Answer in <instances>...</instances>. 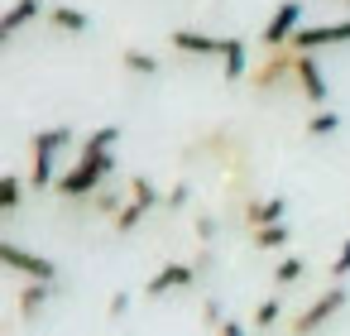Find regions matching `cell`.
Returning <instances> with one entry per match:
<instances>
[{
  "label": "cell",
  "instance_id": "cell-1",
  "mask_svg": "<svg viewBox=\"0 0 350 336\" xmlns=\"http://www.w3.org/2000/svg\"><path fill=\"white\" fill-rule=\"evenodd\" d=\"M116 144H120V125H101V130H92L87 140H82V149H77V164L58 178V197L63 202H77V197H96L101 192V183L116 173Z\"/></svg>",
  "mask_w": 350,
  "mask_h": 336
},
{
  "label": "cell",
  "instance_id": "cell-2",
  "mask_svg": "<svg viewBox=\"0 0 350 336\" xmlns=\"http://www.w3.org/2000/svg\"><path fill=\"white\" fill-rule=\"evenodd\" d=\"M72 144V130L68 125H49L29 140V188L34 192H49L58 188V154Z\"/></svg>",
  "mask_w": 350,
  "mask_h": 336
},
{
  "label": "cell",
  "instance_id": "cell-3",
  "mask_svg": "<svg viewBox=\"0 0 350 336\" xmlns=\"http://www.w3.org/2000/svg\"><path fill=\"white\" fill-rule=\"evenodd\" d=\"M345 302H350L345 283H331L321 298H312V302H307V307H302V312L288 322V336H317V331H321V326H326V322H331V317H336Z\"/></svg>",
  "mask_w": 350,
  "mask_h": 336
},
{
  "label": "cell",
  "instance_id": "cell-4",
  "mask_svg": "<svg viewBox=\"0 0 350 336\" xmlns=\"http://www.w3.org/2000/svg\"><path fill=\"white\" fill-rule=\"evenodd\" d=\"M297 29H302V0H283V5H278V10L264 20V34H259V44H264L269 53H283V49H293Z\"/></svg>",
  "mask_w": 350,
  "mask_h": 336
},
{
  "label": "cell",
  "instance_id": "cell-5",
  "mask_svg": "<svg viewBox=\"0 0 350 336\" xmlns=\"http://www.w3.org/2000/svg\"><path fill=\"white\" fill-rule=\"evenodd\" d=\"M197 279H202V264H197V259H168L163 269H154V274H149L144 293H149V298H168V293L192 288Z\"/></svg>",
  "mask_w": 350,
  "mask_h": 336
},
{
  "label": "cell",
  "instance_id": "cell-6",
  "mask_svg": "<svg viewBox=\"0 0 350 336\" xmlns=\"http://www.w3.org/2000/svg\"><path fill=\"white\" fill-rule=\"evenodd\" d=\"M0 259H5V269H15V274H25V279H34V283H58V264H53L49 255H34V250L15 245V240L0 245Z\"/></svg>",
  "mask_w": 350,
  "mask_h": 336
},
{
  "label": "cell",
  "instance_id": "cell-7",
  "mask_svg": "<svg viewBox=\"0 0 350 336\" xmlns=\"http://www.w3.org/2000/svg\"><path fill=\"white\" fill-rule=\"evenodd\" d=\"M159 202H163V192H159L149 178H130V202L120 207V216H116V231H120V235H130V231L144 221V211H154Z\"/></svg>",
  "mask_w": 350,
  "mask_h": 336
},
{
  "label": "cell",
  "instance_id": "cell-8",
  "mask_svg": "<svg viewBox=\"0 0 350 336\" xmlns=\"http://www.w3.org/2000/svg\"><path fill=\"white\" fill-rule=\"evenodd\" d=\"M350 44V20H331V25H302L293 39V53H321V49H340Z\"/></svg>",
  "mask_w": 350,
  "mask_h": 336
},
{
  "label": "cell",
  "instance_id": "cell-9",
  "mask_svg": "<svg viewBox=\"0 0 350 336\" xmlns=\"http://www.w3.org/2000/svg\"><path fill=\"white\" fill-rule=\"evenodd\" d=\"M293 87L312 101V106H321L326 101V73H321V63H317V53H293Z\"/></svg>",
  "mask_w": 350,
  "mask_h": 336
},
{
  "label": "cell",
  "instance_id": "cell-10",
  "mask_svg": "<svg viewBox=\"0 0 350 336\" xmlns=\"http://www.w3.org/2000/svg\"><path fill=\"white\" fill-rule=\"evenodd\" d=\"M168 44H173L178 53H187V58H221V49H226V39L202 34V29H173Z\"/></svg>",
  "mask_w": 350,
  "mask_h": 336
},
{
  "label": "cell",
  "instance_id": "cell-11",
  "mask_svg": "<svg viewBox=\"0 0 350 336\" xmlns=\"http://www.w3.org/2000/svg\"><path fill=\"white\" fill-rule=\"evenodd\" d=\"M288 73H293V49L269 53V58H264V68H259V73H250V82H254V92H273V87H283V82H288Z\"/></svg>",
  "mask_w": 350,
  "mask_h": 336
},
{
  "label": "cell",
  "instance_id": "cell-12",
  "mask_svg": "<svg viewBox=\"0 0 350 336\" xmlns=\"http://www.w3.org/2000/svg\"><path fill=\"white\" fill-rule=\"evenodd\" d=\"M44 15V0H15V5L5 10V20H0V44H10L25 25H34Z\"/></svg>",
  "mask_w": 350,
  "mask_h": 336
},
{
  "label": "cell",
  "instance_id": "cell-13",
  "mask_svg": "<svg viewBox=\"0 0 350 336\" xmlns=\"http://www.w3.org/2000/svg\"><path fill=\"white\" fill-rule=\"evenodd\" d=\"M49 298H53V283H34V279H25V288H20V317H25V322L44 317V312H49Z\"/></svg>",
  "mask_w": 350,
  "mask_h": 336
},
{
  "label": "cell",
  "instance_id": "cell-14",
  "mask_svg": "<svg viewBox=\"0 0 350 336\" xmlns=\"http://www.w3.org/2000/svg\"><path fill=\"white\" fill-rule=\"evenodd\" d=\"M221 68H226V73H221L226 82H245V77H250V58H245V44H240L235 34H230V39H226V49H221Z\"/></svg>",
  "mask_w": 350,
  "mask_h": 336
},
{
  "label": "cell",
  "instance_id": "cell-15",
  "mask_svg": "<svg viewBox=\"0 0 350 336\" xmlns=\"http://www.w3.org/2000/svg\"><path fill=\"white\" fill-rule=\"evenodd\" d=\"M283 211H288L283 197H264V202H250L245 207V221H250V231H259V226H278Z\"/></svg>",
  "mask_w": 350,
  "mask_h": 336
},
{
  "label": "cell",
  "instance_id": "cell-16",
  "mask_svg": "<svg viewBox=\"0 0 350 336\" xmlns=\"http://www.w3.org/2000/svg\"><path fill=\"white\" fill-rule=\"evenodd\" d=\"M49 25H53L58 34H87V29H92V20H87L82 10H72V5H53V10H49Z\"/></svg>",
  "mask_w": 350,
  "mask_h": 336
},
{
  "label": "cell",
  "instance_id": "cell-17",
  "mask_svg": "<svg viewBox=\"0 0 350 336\" xmlns=\"http://www.w3.org/2000/svg\"><path fill=\"white\" fill-rule=\"evenodd\" d=\"M120 68L135 73V77H159V73H163V63H159L154 53H144V49H125V53H120Z\"/></svg>",
  "mask_w": 350,
  "mask_h": 336
},
{
  "label": "cell",
  "instance_id": "cell-18",
  "mask_svg": "<svg viewBox=\"0 0 350 336\" xmlns=\"http://www.w3.org/2000/svg\"><path fill=\"white\" fill-rule=\"evenodd\" d=\"M25 188H29V178H15V173H5V178H0V216H15V211H20Z\"/></svg>",
  "mask_w": 350,
  "mask_h": 336
},
{
  "label": "cell",
  "instance_id": "cell-19",
  "mask_svg": "<svg viewBox=\"0 0 350 336\" xmlns=\"http://www.w3.org/2000/svg\"><path fill=\"white\" fill-rule=\"evenodd\" d=\"M340 125H345L340 111H317V116H307V140H326V135H336Z\"/></svg>",
  "mask_w": 350,
  "mask_h": 336
},
{
  "label": "cell",
  "instance_id": "cell-20",
  "mask_svg": "<svg viewBox=\"0 0 350 336\" xmlns=\"http://www.w3.org/2000/svg\"><path fill=\"white\" fill-rule=\"evenodd\" d=\"M254 235V245L259 250H283L288 240H293V226L288 221H278V226H259V231H250Z\"/></svg>",
  "mask_w": 350,
  "mask_h": 336
},
{
  "label": "cell",
  "instance_id": "cell-21",
  "mask_svg": "<svg viewBox=\"0 0 350 336\" xmlns=\"http://www.w3.org/2000/svg\"><path fill=\"white\" fill-rule=\"evenodd\" d=\"M302 274H307V259H302V255H288V259H278V264H273V283H278V288L297 283Z\"/></svg>",
  "mask_w": 350,
  "mask_h": 336
},
{
  "label": "cell",
  "instance_id": "cell-22",
  "mask_svg": "<svg viewBox=\"0 0 350 336\" xmlns=\"http://www.w3.org/2000/svg\"><path fill=\"white\" fill-rule=\"evenodd\" d=\"M278 322H283V302H278V298H264V302L254 307V326H259V331H273Z\"/></svg>",
  "mask_w": 350,
  "mask_h": 336
},
{
  "label": "cell",
  "instance_id": "cell-23",
  "mask_svg": "<svg viewBox=\"0 0 350 336\" xmlns=\"http://www.w3.org/2000/svg\"><path fill=\"white\" fill-rule=\"evenodd\" d=\"M345 274H350V235H345V245H340V250H336V259H331V279L340 283Z\"/></svg>",
  "mask_w": 350,
  "mask_h": 336
},
{
  "label": "cell",
  "instance_id": "cell-24",
  "mask_svg": "<svg viewBox=\"0 0 350 336\" xmlns=\"http://www.w3.org/2000/svg\"><path fill=\"white\" fill-rule=\"evenodd\" d=\"M106 312H111V322H116V317H125V312H130V293H111Z\"/></svg>",
  "mask_w": 350,
  "mask_h": 336
},
{
  "label": "cell",
  "instance_id": "cell-25",
  "mask_svg": "<svg viewBox=\"0 0 350 336\" xmlns=\"http://www.w3.org/2000/svg\"><path fill=\"white\" fill-rule=\"evenodd\" d=\"M202 317H206L211 326H226V322H221V307H216V298H206V307H202Z\"/></svg>",
  "mask_w": 350,
  "mask_h": 336
},
{
  "label": "cell",
  "instance_id": "cell-26",
  "mask_svg": "<svg viewBox=\"0 0 350 336\" xmlns=\"http://www.w3.org/2000/svg\"><path fill=\"white\" fill-rule=\"evenodd\" d=\"M183 202H187V183H178V188H173V192H168V207H173V211H178V207H183Z\"/></svg>",
  "mask_w": 350,
  "mask_h": 336
},
{
  "label": "cell",
  "instance_id": "cell-27",
  "mask_svg": "<svg viewBox=\"0 0 350 336\" xmlns=\"http://www.w3.org/2000/svg\"><path fill=\"white\" fill-rule=\"evenodd\" d=\"M197 235L211 240V235H216V221H211V216H197Z\"/></svg>",
  "mask_w": 350,
  "mask_h": 336
},
{
  "label": "cell",
  "instance_id": "cell-28",
  "mask_svg": "<svg viewBox=\"0 0 350 336\" xmlns=\"http://www.w3.org/2000/svg\"><path fill=\"white\" fill-rule=\"evenodd\" d=\"M221 336H245V322H235V317H230V322L221 326Z\"/></svg>",
  "mask_w": 350,
  "mask_h": 336
}]
</instances>
